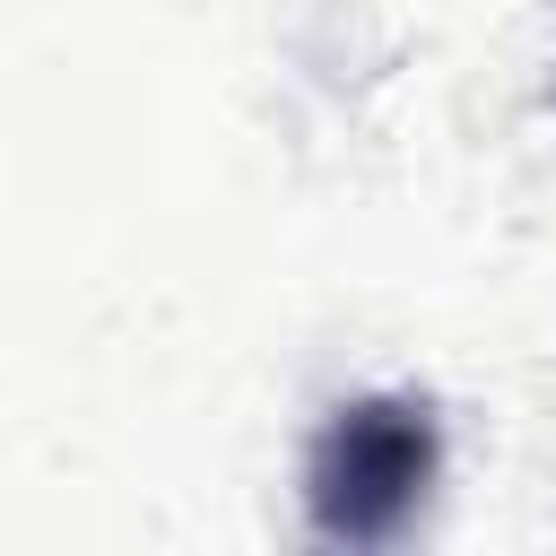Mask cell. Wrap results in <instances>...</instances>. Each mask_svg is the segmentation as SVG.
<instances>
[{
  "instance_id": "1",
  "label": "cell",
  "mask_w": 556,
  "mask_h": 556,
  "mask_svg": "<svg viewBox=\"0 0 556 556\" xmlns=\"http://www.w3.org/2000/svg\"><path fill=\"white\" fill-rule=\"evenodd\" d=\"M434 478V426L417 400H356L313 443V521L321 539L374 547L400 539Z\"/></svg>"
}]
</instances>
